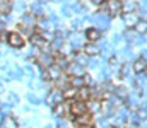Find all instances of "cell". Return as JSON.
Instances as JSON below:
<instances>
[{"instance_id": "obj_24", "label": "cell", "mask_w": 147, "mask_h": 128, "mask_svg": "<svg viewBox=\"0 0 147 128\" xmlns=\"http://www.w3.org/2000/svg\"><path fill=\"white\" fill-rule=\"evenodd\" d=\"M45 128H53V127H50V125H46V127H45Z\"/></svg>"}, {"instance_id": "obj_13", "label": "cell", "mask_w": 147, "mask_h": 128, "mask_svg": "<svg viewBox=\"0 0 147 128\" xmlns=\"http://www.w3.org/2000/svg\"><path fill=\"white\" fill-rule=\"evenodd\" d=\"M62 96H63V101H74L77 97V89L72 87V85H69L67 89L62 90Z\"/></svg>"}, {"instance_id": "obj_8", "label": "cell", "mask_w": 147, "mask_h": 128, "mask_svg": "<svg viewBox=\"0 0 147 128\" xmlns=\"http://www.w3.org/2000/svg\"><path fill=\"white\" fill-rule=\"evenodd\" d=\"M121 2V10L125 12H137L139 10V3L135 0H120Z\"/></svg>"}, {"instance_id": "obj_3", "label": "cell", "mask_w": 147, "mask_h": 128, "mask_svg": "<svg viewBox=\"0 0 147 128\" xmlns=\"http://www.w3.org/2000/svg\"><path fill=\"white\" fill-rule=\"evenodd\" d=\"M38 63L43 67V70H46V68H50L51 65H55V56H51L50 53H41V55L38 56Z\"/></svg>"}, {"instance_id": "obj_18", "label": "cell", "mask_w": 147, "mask_h": 128, "mask_svg": "<svg viewBox=\"0 0 147 128\" xmlns=\"http://www.w3.org/2000/svg\"><path fill=\"white\" fill-rule=\"evenodd\" d=\"M17 103H19V96L10 90V92L7 94V104H9V106H16Z\"/></svg>"}, {"instance_id": "obj_9", "label": "cell", "mask_w": 147, "mask_h": 128, "mask_svg": "<svg viewBox=\"0 0 147 128\" xmlns=\"http://www.w3.org/2000/svg\"><path fill=\"white\" fill-rule=\"evenodd\" d=\"M121 19H123V22H125L127 26L134 27V26L137 24V21H139V15H137V12H125V14L121 15Z\"/></svg>"}, {"instance_id": "obj_17", "label": "cell", "mask_w": 147, "mask_h": 128, "mask_svg": "<svg viewBox=\"0 0 147 128\" xmlns=\"http://www.w3.org/2000/svg\"><path fill=\"white\" fill-rule=\"evenodd\" d=\"M134 29H135V33H139V34H146L147 33V21L146 19H139L137 24L134 26Z\"/></svg>"}, {"instance_id": "obj_2", "label": "cell", "mask_w": 147, "mask_h": 128, "mask_svg": "<svg viewBox=\"0 0 147 128\" xmlns=\"http://www.w3.org/2000/svg\"><path fill=\"white\" fill-rule=\"evenodd\" d=\"M46 103H48V106H50V108H55L57 104H62V103H63L62 90H60V89L51 90V92L48 94V97H46Z\"/></svg>"}, {"instance_id": "obj_23", "label": "cell", "mask_w": 147, "mask_h": 128, "mask_svg": "<svg viewBox=\"0 0 147 128\" xmlns=\"http://www.w3.org/2000/svg\"><path fill=\"white\" fill-rule=\"evenodd\" d=\"M105 2L106 0H91V3H94V5H105Z\"/></svg>"}, {"instance_id": "obj_6", "label": "cell", "mask_w": 147, "mask_h": 128, "mask_svg": "<svg viewBox=\"0 0 147 128\" xmlns=\"http://www.w3.org/2000/svg\"><path fill=\"white\" fill-rule=\"evenodd\" d=\"M132 68H134V72H135V74H146V72H147V60H146V56L137 58V60L134 62Z\"/></svg>"}, {"instance_id": "obj_20", "label": "cell", "mask_w": 147, "mask_h": 128, "mask_svg": "<svg viewBox=\"0 0 147 128\" xmlns=\"http://www.w3.org/2000/svg\"><path fill=\"white\" fill-rule=\"evenodd\" d=\"M28 99H29V103H33V104H39V103H41V99H39L38 96H34L33 92L28 94Z\"/></svg>"}, {"instance_id": "obj_14", "label": "cell", "mask_w": 147, "mask_h": 128, "mask_svg": "<svg viewBox=\"0 0 147 128\" xmlns=\"http://www.w3.org/2000/svg\"><path fill=\"white\" fill-rule=\"evenodd\" d=\"M86 38H87L89 43H96L99 38H101V33H99L96 27H89V29L86 31Z\"/></svg>"}, {"instance_id": "obj_1", "label": "cell", "mask_w": 147, "mask_h": 128, "mask_svg": "<svg viewBox=\"0 0 147 128\" xmlns=\"http://www.w3.org/2000/svg\"><path fill=\"white\" fill-rule=\"evenodd\" d=\"M69 113L72 115L74 118H79V116H82V115L87 113V106H86V103L74 99V101H70V104H69Z\"/></svg>"}, {"instance_id": "obj_7", "label": "cell", "mask_w": 147, "mask_h": 128, "mask_svg": "<svg viewBox=\"0 0 147 128\" xmlns=\"http://www.w3.org/2000/svg\"><path fill=\"white\" fill-rule=\"evenodd\" d=\"M67 72L70 74V77H84V75H86L84 67L79 65V63H70L69 68H67Z\"/></svg>"}, {"instance_id": "obj_5", "label": "cell", "mask_w": 147, "mask_h": 128, "mask_svg": "<svg viewBox=\"0 0 147 128\" xmlns=\"http://www.w3.org/2000/svg\"><path fill=\"white\" fill-rule=\"evenodd\" d=\"M77 101H82V103H87L89 99H92V94H91V87L86 85V87H80L77 89Z\"/></svg>"}, {"instance_id": "obj_22", "label": "cell", "mask_w": 147, "mask_h": 128, "mask_svg": "<svg viewBox=\"0 0 147 128\" xmlns=\"http://www.w3.org/2000/svg\"><path fill=\"white\" fill-rule=\"evenodd\" d=\"M137 115H139V118H146L147 111H146V109H139V113H137Z\"/></svg>"}, {"instance_id": "obj_10", "label": "cell", "mask_w": 147, "mask_h": 128, "mask_svg": "<svg viewBox=\"0 0 147 128\" xmlns=\"http://www.w3.org/2000/svg\"><path fill=\"white\" fill-rule=\"evenodd\" d=\"M86 106H87V113H91V115H96L101 111V101L99 99H89L86 103Z\"/></svg>"}, {"instance_id": "obj_21", "label": "cell", "mask_w": 147, "mask_h": 128, "mask_svg": "<svg viewBox=\"0 0 147 128\" xmlns=\"http://www.w3.org/2000/svg\"><path fill=\"white\" fill-rule=\"evenodd\" d=\"M127 74H128V65H121V68H120V79H125Z\"/></svg>"}, {"instance_id": "obj_19", "label": "cell", "mask_w": 147, "mask_h": 128, "mask_svg": "<svg viewBox=\"0 0 147 128\" xmlns=\"http://www.w3.org/2000/svg\"><path fill=\"white\" fill-rule=\"evenodd\" d=\"M10 7H12V2L10 0H0V12L2 14H9L10 12Z\"/></svg>"}, {"instance_id": "obj_11", "label": "cell", "mask_w": 147, "mask_h": 128, "mask_svg": "<svg viewBox=\"0 0 147 128\" xmlns=\"http://www.w3.org/2000/svg\"><path fill=\"white\" fill-rule=\"evenodd\" d=\"M106 9H108V12H110L111 15H116V14L121 12V2L120 0H110L106 3Z\"/></svg>"}, {"instance_id": "obj_12", "label": "cell", "mask_w": 147, "mask_h": 128, "mask_svg": "<svg viewBox=\"0 0 147 128\" xmlns=\"http://www.w3.org/2000/svg\"><path fill=\"white\" fill-rule=\"evenodd\" d=\"M46 72H48V77H50V80H53V82H55V80H58V79L62 77V74H63V72H62V70H60L57 65H51L50 68H46Z\"/></svg>"}, {"instance_id": "obj_4", "label": "cell", "mask_w": 147, "mask_h": 128, "mask_svg": "<svg viewBox=\"0 0 147 128\" xmlns=\"http://www.w3.org/2000/svg\"><path fill=\"white\" fill-rule=\"evenodd\" d=\"M7 43H9L12 48H21V46H24V38H22L19 33H9Z\"/></svg>"}, {"instance_id": "obj_15", "label": "cell", "mask_w": 147, "mask_h": 128, "mask_svg": "<svg viewBox=\"0 0 147 128\" xmlns=\"http://www.w3.org/2000/svg\"><path fill=\"white\" fill-rule=\"evenodd\" d=\"M75 123H77V127H84V125H91L92 127V115L91 113H86V115L75 118Z\"/></svg>"}, {"instance_id": "obj_16", "label": "cell", "mask_w": 147, "mask_h": 128, "mask_svg": "<svg viewBox=\"0 0 147 128\" xmlns=\"http://www.w3.org/2000/svg\"><path fill=\"white\" fill-rule=\"evenodd\" d=\"M84 53H86L87 56H96V55H99V48H98L94 43H87V44L84 46Z\"/></svg>"}]
</instances>
